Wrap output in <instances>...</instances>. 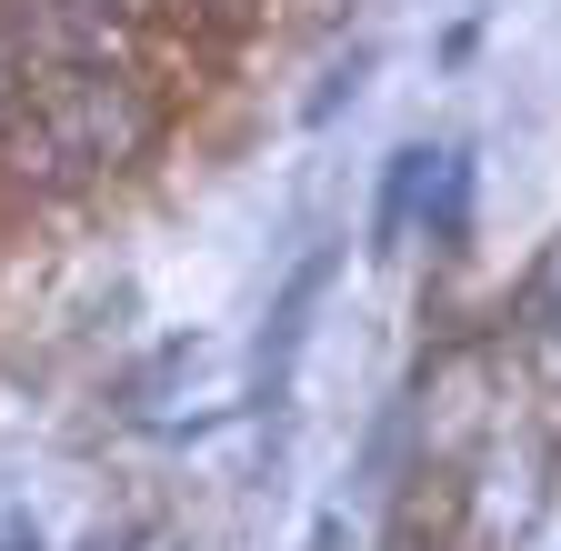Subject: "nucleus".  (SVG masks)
<instances>
[{"instance_id": "obj_5", "label": "nucleus", "mask_w": 561, "mask_h": 551, "mask_svg": "<svg viewBox=\"0 0 561 551\" xmlns=\"http://www.w3.org/2000/svg\"><path fill=\"white\" fill-rule=\"evenodd\" d=\"M0 551H41V521H21V512H11V521H0Z\"/></svg>"}, {"instance_id": "obj_3", "label": "nucleus", "mask_w": 561, "mask_h": 551, "mask_svg": "<svg viewBox=\"0 0 561 551\" xmlns=\"http://www.w3.org/2000/svg\"><path fill=\"white\" fill-rule=\"evenodd\" d=\"M421 181H432V151H421V141H401L391 151V171H381V200H371V261H391L401 241H411V221H421Z\"/></svg>"}, {"instance_id": "obj_1", "label": "nucleus", "mask_w": 561, "mask_h": 551, "mask_svg": "<svg viewBox=\"0 0 561 551\" xmlns=\"http://www.w3.org/2000/svg\"><path fill=\"white\" fill-rule=\"evenodd\" d=\"M140 141H151V101L130 71L21 81V101L0 111V151L21 181H91V171H121Z\"/></svg>"}, {"instance_id": "obj_8", "label": "nucleus", "mask_w": 561, "mask_h": 551, "mask_svg": "<svg viewBox=\"0 0 561 551\" xmlns=\"http://www.w3.org/2000/svg\"><path fill=\"white\" fill-rule=\"evenodd\" d=\"M551 331H561V251H551Z\"/></svg>"}, {"instance_id": "obj_2", "label": "nucleus", "mask_w": 561, "mask_h": 551, "mask_svg": "<svg viewBox=\"0 0 561 551\" xmlns=\"http://www.w3.org/2000/svg\"><path fill=\"white\" fill-rule=\"evenodd\" d=\"M331 291V251L321 261H301L291 271V291L271 301V341H261V401H280L291 391V361H301V341H311V301Z\"/></svg>"}, {"instance_id": "obj_4", "label": "nucleus", "mask_w": 561, "mask_h": 551, "mask_svg": "<svg viewBox=\"0 0 561 551\" xmlns=\"http://www.w3.org/2000/svg\"><path fill=\"white\" fill-rule=\"evenodd\" d=\"M421 221H432V241H461V221H471V151H432V181H421Z\"/></svg>"}, {"instance_id": "obj_7", "label": "nucleus", "mask_w": 561, "mask_h": 551, "mask_svg": "<svg viewBox=\"0 0 561 551\" xmlns=\"http://www.w3.org/2000/svg\"><path fill=\"white\" fill-rule=\"evenodd\" d=\"M21 101V71H11V60H0V111H11Z\"/></svg>"}, {"instance_id": "obj_9", "label": "nucleus", "mask_w": 561, "mask_h": 551, "mask_svg": "<svg viewBox=\"0 0 561 551\" xmlns=\"http://www.w3.org/2000/svg\"><path fill=\"white\" fill-rule=\"evenodd\" d=\"M311 551H341V521H321V531H311Z\"/></svg>"}, {"instance_id": "obj_6", "label": "nucleus", "mask_w": 561, "mask_h": 551, "mask_svg": "<svg viewBox=\"0 0 561 551\" xmlns=\"http://www.w3.org/2000/svg\"><path fill=\"white\" fill-rule=\"evenodd\" d=\"M181 11H210V21H231V11H251V0H181Z\"/></svg>"}]
</instances>
